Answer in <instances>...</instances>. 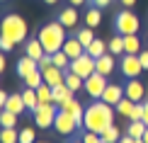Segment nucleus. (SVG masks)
I'll list each match as a JSON object with an SVG mask.
<instances>
[{"mask_svg":"<svg viewBox=\"0 0 148 143\" xmlns=\"http://www.w3.org/2000/svg\"><path fill=\"white\" fill-rule=\"evenodd\" d=\"M114 112L112 104L102 102V99H95L92 104L85 107V119H83V129L85 131H95V133H102L107 126L114 124Z\"/></svg>","mask_w":148,"mask_h":143,"instance_id":"f257e3e1","label":"nucleus"},{"mask_svg":"<svg viewBox=\"0 0 148 143\" xmlns=\"http://www.w3.org/2000/svg\"><path fill=\"white\" fill-rule=\"evenodd\" d=\"M36 39L41 41V46H44L46 53L53 56L56 51H61L63 44H66V27L61 22H49V24L41 27V32H39Z\"/></svg>","mask_w":148,"mask_h":143,"instance_id":"f03ea898","label":"nucleus"},{"mask_svg":"<svg viewBox=\"0 0 148 143\" xmlns=\"http://www.w3.org/2000/svg\"><path fill=\"white\" fill-rule=\"evenodd\" d=\"M0 29H3V39L12 41L15 46L27 39V22L20 15H8L3 20V24H0Z\"/></svg>","mask_w":148,"mask_h":143,"instance_id":"7ed1b4c3","label":"nucleus"},{"mask_svg":"<svg viewBox=\"0 0 148 143\" xmlns=\"http://www.w3.org/2000/svg\"><path fill=\"white\" fill-rule=\"evenodd\" d=\"M138 27H141V22H138V17L134 15V12H119L116 15V20H114V29L119 32L121 36H129V34H136L138 32Z\"/></svg>","mask_w":148,"mask_h":143,"instance_id":"20e7f679","label":"nucleus"},{"mask_svg":"<svg viewBox=\"0 0 148 143\" xmlns=\"http://www.w3.org/2000/svg\"><path fill=\"white\" fill-rule=\"evenodd\" d=\"M34 124L39 129H49V126H53V121H56V114H58V107L53 102H49V104H41L39 102V107H36L34 112Z\"/></svg>","mask_w":148,"mask_h":143,"instance_id":"39448f33","label":"nucleus"},{"mask_svg":"<svg viewBox=\"0 0 148 143\" xmlns=\"http://www.w3.org/2000/svg\"><path fill=\"white\" fill-rule=\"evenodd\" d=\"M68 70H73V73H78L83 80H88L92 73H97V58H92V56L85 51L80 58H75V61H71V68Z\"/></svg>","mask_w":148,"mask_h":143,"instance_id":"423d86ee","label":"nucleus"},{"mask_svg":"<svg viewBox=\"0 0 148 143\" xmlns=\"http://www.w3.org/2000/svg\"><path fill=\"white\" fill-rule=\"evenodd\" d=\"M80 126L78 119L71 114L68 109H58V114H56V121H53V129L61 133V136H73V131Z\"/></svg>","mask_w":148,"mask_h":143,"instance_id":"0eeeda50","label":"nucleus"},{"mask_svg":"<svg viewBox=\"0 0 148 143\" xmlns=\"http://www.w3.org/2000/svg\"><path fill=\"white\" fill-rule=\"evenodd\" d=\"M107 75H100V73H92V75L85 80V92L92 99H102V92L107 90Z\"/></svg>","mask_w":148,"mask_h":143,"instance_id":"6e6552de","label":"nucleus"},{"mask_svg":"<svg viewBox=\"0 0 148 143\" xmlns=\"http://www.w3.org/2000/svg\"><path fill=\"white\" fill-rule=\"evenodd\" d=\"M141 70H143V66H141L138 53H124V58H121V73L131 80V78H138Z\"/></svg>","mask_w":148,"mask_h":143,"instance_id":"1a4fd4ad","label":"nucleus"},{"mask_svg":"<svg viewBox=\"0 0 148 143\" xmlns=\"http://www.w3.org/2000/svg\"><path fill=\"white\" fill-rule=\"evenodd\" d=\"M41 73H44V83H49L51 88H56V85H61L66 80V70H63V68H58V66H49Z\"/></svg>","mask_w":148,"mask_h":143,"instance_id":"9d476101","label":"nucleus"},{"mask_svg":"<svg viewBox=\"0 0 148 143\" xmlns=\"http://www.w3.org/2000/svg\"><path fill=\"white\" fill-rule=\"evenodd\" d=\"M143 85H141V80L138 78H131L126 83V88H124V95L131 99V102H143Z\"/></svg>","mask_w":148,"mask_h":143,"instance_id":"9b49d317","label":"nucleus"},{"mask_svg":"<svg viewBox=\"0 0 148 143\" xmlns=\"http://www.w3.org/2000/svg\"><path fill=\"white\" fill-rule=\"evenodd\" d=\"M34 70H39V61L24 53V58L17 61V75H20V78H27L29 73H34Z\"/></svg>","mask_w":148,"mask_h":143,"instance_id":"f8f14e48","label":"nucleus"},{"mask_svg":"<svg viewBox=\"0 0 148 143\" xmlns=\"http://www.w3.org/2000/svg\"><path fill=\"white\" fill-rule=\"evenodd\" d=\"M124 97H126V95H124V90H121L119 85H107V90L102 92V102L112 104V107H116Z\"/></svg>","mask_w":148,"mask_h":143,"instance_id":"ddd939ff","label":"nucleus"},{"mask_svg":"<svg viewBox=\"0 0 148 143\" xmlns=\"http://www.w3.org/2000/svg\"><path fill=\"white\" fill-rule=\"evenodd\" d=\"M68 99H73V90L66 85V80H63L61 85H56V88H53V104L61 109L66 102H68Z\"/></svg>","mask_w":148,"mask_h":143,"instance_id":"4468645a","label":"nucleus"},{"mask_svg":"<svg viewBox=\"0 0 148 143\" xmlns=\"http://www.w3.org/2000/svg\"><path fill=\"white\" fill-rule=\"evenodd\" d=\"M63 51L68 53V58H71V61H75V58H80V56H83L85 51H88V49H85V46L78 41V36H73V39H66V44H63Z\"/></svg>","mask_w":148,"mask_h":143,"instance_id":"2eb2a0df","label":"nucleus"},{"mask_svg":"<svg viewBox=\"0 0 148 143\" xmlns=\"http://www.w3.org/2000/svg\"><path fill=\"white\" fill-rule=\"evenodd\" d=\"M97 73L100 75H112L114 73V53H104V56H100L97 58Z\"/></svg>","mask_w":148,"mask_h":143,"instance_id":"dca6fc26","label":"nucleus"},{"mask_svg":"<svg viewBox=\"0 0 148 143\" xmlns=\"http://www.w3.org/2000/svg\"><path fill=\"white\" fill-rule=\"evenodd\" d=\"M58 22L63 24L66 29H73L78 24V10H75V5H71V8H66L63 12L58 15Z\"/></svg>","mask_w":148,"mask_h":143,"instance_id":"f3484780","label":"nucleus"},{"mask_svg":"<svg viewBox=\"0 0 148 143\" xmlns=\"http://www.w3.org/2000/svg\"><path fill=\"white\" fill-rule=\"evenodd\" d=\"M24 53L39 61V58H41V56H44L46 51H44V46H41V41H39V39H29L27 44H24Z\"/></svg>","mask_w":148,"mask_h":143,"instance_id":"a211bd4d","label":"nucleus"},{"mask_svg":"<svg viewBox=\"0 0 148 143\" xmlns=\"http://www.w3.org/2000/svg\"><path fill=\"white\" fill-rule=\"evenodd\" d=\"M22 99H24V107H27L29 112H34L36 107H39V97H36V90L34 88H27L22 92Z\"/></svg>","mask_w":148,"mask_h":143,"instance_id":"6ab92c4d","label":"nucleus"},{"mask_svg":"<svg viewBox=\"0 0 148 143\" xmlns=\"http://www.w3.org/2000/svg\"><path fill=\"white\" fill-rule=\"evenodd\" d=\"M36 97H39V102H41V104L53 102V88H51L49 83H41L39 88H36Z\"/></svg>","mask_w":148,"mask_h":143,"instance_id":"aec40b11","label":"nucleus"},{"mask_svg":"<svg viewBox=\"0 0 148 143\" xmlns=\"http://www.w3.org/2000/svg\"><path fill=\"white\" fill-rule=\"evenodd\" d=\"M107 51H109V46L104 44L102 39H95V41H92V44L88 46V53L92 56V58H100V56H104Z\"/></svg>","mask_w":148,"mask_h":143,"instance_id":"412c9836","label":"nucleus"},{"mask_svg":"<svg viewBox=\"0 0 148 143\" xmlns=\"http://www.w3.org/2000/svg\"><path fill=\"white\" fill-rule=\"evenodd\" d=\"M124 53H141V41L136 34L124 36Z\"/></svg>","mask_w":148,"mask_h":143,"instance_id":"4be33fe9","label":"nucleus"},{"mask_svg":"<svg viewBox=\"0 0 148 143\" xmlns=\"http://www.w3.org/2000/svg\"><path fill=\"white\" fill-rule=\"evenodd\" d=\"M5 109H10V112H15V114H22L24 109V99H22V95H10V99H8V104H5Z\"/></svg>","mask_w":148,"mask_h":143,"instance_id":"5701e85b","label":"nucleus"},{"mask_svg":"<svg viewBox=\"0 0 148 143\" xmlns=\"http://www.w3.org/2000/svg\"><path fill=\"white\" fill-rule=\"evenodd\" d=\"M100 136H102V141H104V143H119L121 129H119V126H114V124H112V126H107V129H104V131H102Z\"/></svg>","mask_w":148,"mask_h":143,"instance_id":"b1692460","label":"nucleus"},{"mask_svg":"<svg viewBox=\"0 0 148 143\" xmlns=\"http://www.w3.org/2000/svg\"><path fill=\"white\" fill-rule=\"evenodd\" d=\"M100 22H102V12H100V8H95V5H92V8H90L88 12H85V24L95 29Z\"/></svg>","mask_w":148,"mask_h":143,"instance_id":"393cba45","label":"nucleus"},{"mask_svg":"<svg viewBox=\"0 0 148 143\" xmlns=\"http://www.w3.org/2000/svg\"><path fill=\"white\" fill-rule=\"evenodd\" d=\"M146 121H131L126 126V133L131 136V138H143V133H146Z\"/></svg>","mask_w":148,"mask_h":143,"instance_id":"a878e982","label":"nucleus"},{"mask_svg":"<svg viewBox=\"0 0 148 143\" xmlns=\"http://www.w3.org/2000/svg\"><path fill=\"white\" fill-rule=\"evenodd\" d=\"M66 85L75 92V90H80V88H85V80L78 75V73H73V70H66Z\"/></svg>","mask_w":148,"mask_h":143,"instance_id":"bb28decb","label":"nucleus"},{"mask_svg":"<svg viewBox=\"0 0 148 143\" xmlns=\"http://www.w3.org/2000/svg\"><path fill=\"white\" fill-rule=\"evenodd\" d=\"M134 107H136V102H131L129 97H124L114 109H116V114H121V116H126V119H129V116H131V112H134Z\"/></svg>","mask_w":148,"mask_h":143,"instance_id":"cd10ccee","label":"nucleus"},{"mask_svg":"<svg viewBox=\"0 0 148 143\" xmlns=\"http://www.w3.org/2000/svg\"><path fill=\"white\" fill-rule=\"evenodd\" d=\"M0 124H3V129H15L17 126V114L10 109H3V114H0Z\"/></svg>","mask_w":148,"mask_h":143,"instance_id":"c85d7f7f","label":"nucleus"},{"mask_svg":"<svg viewBox=\"0 0 148 143\" xmlns=\"http://www.w3.org/2000/svg\"><path fill=\"white\" fill-rule=\"evenodd\" d=\"M41 83H44V73L41 70H34V73H29V75L24 78V88H34L36 90Z\"/></svg>","mask_w":148,"mask_h":143,"instance_id":"c756f323","label":"nucleus"},{"mask_svg":"<svg viewBox=\"0 0 148 143\" xmlns=\"http://www.w3.org/2000/svg\"><path fill=\"white\" fill-rule=\"evenodd\" d=\"M107 46H109V53H114V56H121V51H124V36H121V34L112 36Z\"/></svg>","mask_w":148,"mask_h":143,"instance_id":"7c9ffc66","label":"nucleus"},{"mask_svg":"<svg viewBox=\"0 0 148 143\" xmlns=\"http://www.w3.org/2000/svg\"><path fill=\"white\" fill-rule=\"evenodd\" d=\"M75 36H78V41L83 44L85 49H88L92 41H95V34H92V27H85V29H80V32H75Z\"/></svg>","mask_w":148,"mask_h":143,"instance_id":"2f4dec72","label":"nucleus"},{"mask_svg":"<svg viewBox=\"0 0 148 143\" xmlns=\"http://www.w3.org/2000/svg\"><path fill=\"white\" fill-rule=\"evenodd\" d=\"M53 66H58V68H63V70H68L71 68V58H68V53L61 49V51L53 53Z\"/></svg>","mask_w":148,"mask_h":143,"instance_id":"473e14b6","label":"nucleus"},{"mask_svg":"<svg viewBox=\"0 0 148 143\" xmlns=\"http://www.w3.org/2000/svg\"><path fill=\"white\" fill-rule=\"evenodd\" d=\"M0 141L3 143H20V133H17V129H3Z\"/></svg>","mask_w":148,"mask_h":143,"instance_id":"72a5a7b5","label":"nucleus"},{"mask_svg":"<svg viewBox=\"0 0 148 143\" xmlns=\"http://www.w3.org/2000/svg\"><path fill=\"white\" fill-rule=\"evenodd\" d=\"M83 143H104V141H102L100 133H95V131H85V133H83Z\"/></svg>","mask_w":148,"mask_h":143,"instance_id":"f704fd0d","label":"nucleus"},{"mask_svg":"<svg viewBox=\"0 0 148 143\" xmlns=\"http://www.w3.org/2000/svg\"><path fill=\"white\" fill-rule=\"evenodd\" d=\"M131 121H143V102H136V107H134L131 116H129Z\"/></svg>","mask_w":148,"mask_h":143,"instance_id":"c9c22d12","label":"nucleus"},{"mask_svg":"<svg viewBox=\"0 0 148 143\" xmlns=\"http://www.w3.org/2000/svg\"><path fill=\"white\" fill-rule=\"evenodd\" d=\"M20 143H34V129H22L20 131Z\"/></svg>","mask_w":148,"mask_h":143,"instance_id":"e433bc0d","label":"nucleus"},{"mask_svg":"<svg viewBox=\"0 0 148 143\" xmlns=\"http://www.w3.org/2000/svg\"><path fill=\"white\" fill-rule=\"evenodd\" d=\"M49 66H53V56L51 53H44L39 58V70H44V68H49Z\"/></svg>","mask_w":148,"mask_h":143,"instance_id":"4c0bfd02","label":"nucleus"},{"mask_svg":"<svg viewBox=\"0 0 148 143\" xmlns=\"http://www.w3.org/2000/svg\"><path fill=\"white\" fill-rule=\"evenodd\" d=\"M0 49H3V51H12V49H15V44H12V41H8V39H0Z\"/></svg>","mask_w":148,"mask_h":143,"instance_id":"58836bf2","label":"nucleus"},{"mask_svg":"<svg viewBox=\"0 0 148 143\" xmlns=\"http://www.w3.org/2000/svg\"><path fill=\"white\" fill-rule=\"evenodd\" d=\"M138 58H141V66H143V70H148V51H141V53H138Z\"/></svg>","mask_w":148,"mask_h":143,"instance_id":"ea45409f","label":"nucleus"},{"mask_svg":"<svg viewBox=\"0 0 148 143\" xmlns=\"http://www.w3.org/2000/svg\"><path fill=\"white\" fill-rule=\"evenodd\" d=\"M92 5H95V8H107L109 3H112V0H90Z\"/></svg>","mask_w":148,"mask_h":143,"instance_id":"a19ab883","label":"nucleus"},{"mask_svg":"<svg viewBox=\"0 0 148 143\" xmlns=\"http://www.w3.org/2000/svg\"><path fill=\"white\" fill-rule=\"evenodd\" d=\"M8 99H10V95L3 90V92H0V107H3V109H5V104H8Z\"/></svg>","mask_w":148,"mask_h":143,"instance_id":"79ce46f5","label":"nucleus"},{"mask_svg":"<svg viewBox=\"0 0 148 143\" xmlns=\"http://www.w3.org/2000/svg\"><path fill=\"white\" fill-rule=\"evenodd\" d=\"M143 121H146V126H148V102H143Z\"/></svg>","mask_w":148,"mask_h":143,"instance_id":"37998d69","label":"nucleus"},{"mask_svg":"<svg viewBox=\"0 0 148 143\" xmlns=\"http://www.w3.org/2000/svg\"><path fill=\"white\" fill-rule=\"evenodd\" d=\"M119 143H134V138H131V136H129V133H126V136H124V138H121Z\"/></svg>","mask_w":148,"mask_h":143,"instance_id":"c03bdc74","label":"nucleus"},{"mask_svg":"<svg viewBox=\"0 0 148 143\" xmlns=\"http://www.w3.org/2000/svg\"><path fill=\"white\" fill-rule=\"evenodd\" d=\"M68 3H71V5H75V8H78V5H83V3H88V0H68Z\"/></svg>","mask_w":148,"mask_h":143,"instance_id":"a18cd8bd","label":"nucleus"},{"mask_svg":"<svg viewBox=\"0 0 148 143\" xmlns=\"http://www.w3.org/2000/svg\"><path fill=\"white\" fill-rule=\"evenodd\" d=\"M134 3H136V0H121V5H126V8H131Z\"/></svg>","mask_w":148,"mask_h":143,"instance_id":"49530a36","label":"nucleus"},{"mask_svg":"<svg viewBox=\"0 0 148 143\" xmlns=\"http://www.w3.org/2000/svg\"><path fill=\"white\" fill-rule=\"evenodd\" d=\"M44 3H46V5H56L58 0H44Z\"/></svg>","mask_w":148,"mask_h":143,"instance_id":"de8ad7c7","label":"nucleus"},{"mask_svg":"<svg viewBox=\"0 0 148 143\" xmlns=\"http://www.w3.org/2000/svg\"><path fill=\"white\" fill-rule=\"evenodd\" d=\"M134 143H146V141L143 138H134Z\"/></svg>","mask_w":148,"mask_h":143,"instance_id":"09e8293b","label":"nucleus"},{"mask_svg":"<svg viewBox=\"0 0 148 143\" xmlns=\"http://www.w3.org/2000/svg\"><path fill=\"white\" fill-rule=\"evenodd\" d=\"M143 141H146V143H148V129H146V133H143Z\"/></svg>","mask_w":148,"mask_h":143,"instance_id":"8fccbe9b","label":"nucleus"},{"mask_svg":"<svg viewBox=\"0 0 148 143\" xmlns=\"http://www.w3.org/2000/svg\"><path fill=\"white\" fill-rule=\"evenodd\" d=\"M73 143H83V138H80V141H73Z\"/></svg>","mask_w":148,"mask_h":143,"instance_id":"3c124183","label":"nucleus"}]
</instances>
